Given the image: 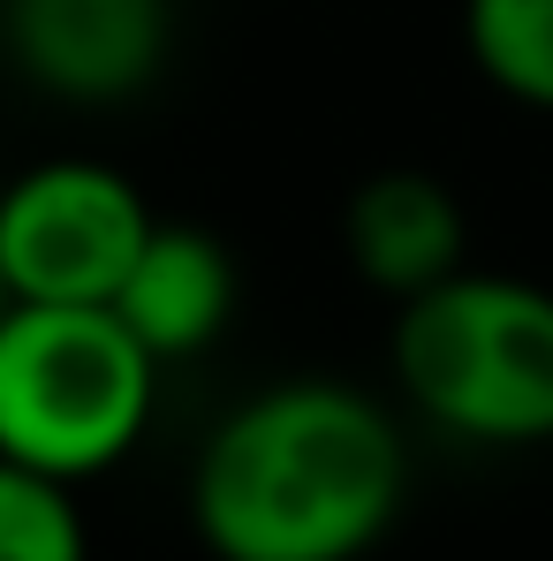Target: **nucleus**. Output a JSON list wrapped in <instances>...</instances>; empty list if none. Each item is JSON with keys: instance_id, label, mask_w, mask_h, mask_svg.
<instances>
[{"instance_id": "1", "label": "nucleus", "mask_w": 553, "mask_h": 561, "mask_svg": "<svg viewBox=\"0 0 553 561\" xmlns=\"http://www.w3.org/2000/svg\"><path fill=\"white\" fill-rule=\"evenodd\" d=\"M410 417L342 373L228 402L189 456V539L212 561H365L410 508Z\"/></svg>"}, {"instance_id": "2", "label": "nucleus", "mask_w": 553, "mask_h": 561, "mask_svg": "<svg viewBox=\"0 0 553 561\" xmlns=\"http://www.w3.org/2000/svg\"><path fill=\"white\" fill-rule=\"evenodd\" d=\"M387 379L410 425L477 448H553V288L508 266H462L394 304Z\"/></svg>"}, {"instance_id": "3", "label": "nucleus", "mask_w": 553, "mask_h": 561, "mask_svg": "<svg viewBox=\"0 0 553 561\" xmlns=\"http://www.w3.org/2000/svg\"><path fill=\"white\" fill-rule=\"evenodd\" d=\"M160 357L114 304H8L0 311V456L92 485L122 470L160 417Z\"/></svg>"}, {"instance_id": "4", "label": "nucleus", "mask_w": 553, "mask_h": 561, "mask_svg": "<svg viewBox=\"0 0 553 561\" xmlns=\"http://www.w3.org/2000/svg\"><path fill=\"white\" fill-rule=\"evenodd\" d=\"M129 168L99 152H46L0 183V280L8 304H114L152 236Z\"/></svg>"}, {"instance_id": "5", "label": "nucleus", "mask_w": 553, "mask_h": 561, "mask_svg": "<svg viewBox=\"0 0 553 561\" xmlns=\"http://www.w3.org/2000/svg\"><path fill=\"white\" fill-rule=\"evenodd\" d=\"M175 0H0V54L15 84L77 114L145 99L175 69Z\"/></svg>"}, {"instance_id": "6", "label": "nucleus", "mask_w": 553, "mask_h": 561, "mask_svg": "<svg viewBox=\"0 0 553 561\" xmlns=\"http://www.w3.org/2000/svg\"><path fill=\"white\" fill-rule=\"evenodd\" d=\"M342 259L387 304H410L470 266V213L433 168H371L342 197Z\"/></svg>"}, {"instance_id": "7", "label": "nucleus", "mask_w": 553, "mask_h": 561, "mask_svg": "<svg viewBox=\"0 0 553 561\" xmlns=\"http://www.w3.org/2000/svg\"><path fill=\"white\" fill-rule=\"evenodd\" d=\"M243 311V266L235 251L197 228V220H152L137 266L114 288V319L160 357V365H189L205 357Z\"/></svg>"}, {"instance_id": "8", "label": "nucleus", "mask_w": 553, "mask_h": 561, "mask_svg": "<svg viewBox=\"0 0 553 561\" xmlns=\"http://www.w3.org/2000/svg\"><path fill=\"white\" fill-rule=\"evenodd\" d=\"M456 38L485 92L553 122V0H456Z\"/></svg>"}, {"instance_id": "9", "label": "nucleus", "mask_w": 553, "mask_h": 561, "mask_svg": "<svg viewBox=\"0 0 553 561\" xmlns=\"http://www.w3.org/2000/svg\"><path fill=\"white\" fill-rule=\"evenodd\" d=\"M0 561H92L77 485L0 456Z\"/></svg>"}, {"instance_id": "10", "label": "nucleus", "mask_w": 553, "mask_h": 561, "mask_svg": "<svg viewBox=\"0 0 553 561\" xmlns=\"http://www.w3.org/2000/svg\"><path fill=\"white\" fill-rule=\"evenodd\" d=\"M0 311H8V280H0Z\"/></svg>"}]
</instances>
